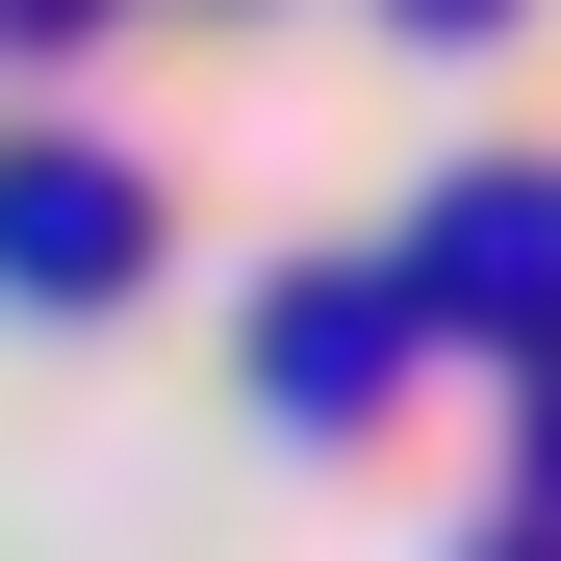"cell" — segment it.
Returning a JSON list of instances; mask_svg holds the SVG:
<instances>
[{"label":"cell","instance_id":"6da1fadb","mask_svg":"<svg viewBox=\"0 0 561 561\" xmlns=\"http://www.w3.org/2000/svg\"><path fill=\"white\" fill-rule=\"evenodd\" d=\"M128 230H153V205H128L103 153H26V179H0V255H26V307H103V280H128Z\"/></svg>","mask_w":561,"mask_h":561},{"label":"cell","instance_id":"7a4b0ae2","mask_svg":"<svg viewBox=\"0 0 561 561\" xmlns=\"http://www.w3.org/2000/svg\"><path fill=\"white\" fill-rule=\"evenodd\" d=\"M434 307L459 332H561V179H485V205L434 230Z\"/></svg>","mask_w":561,"mask_h":561}]
</instances>
